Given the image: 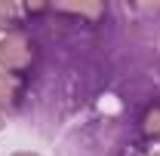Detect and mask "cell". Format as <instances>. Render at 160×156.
Wrapping results in <instances>:
<instances>
[{
  "mask_svg": "<svg viewBox=\"0 0 160 156\" xmlns=\"http://www.w3.org/2000/svg\"><path fill=\"white\" fill-rule=\"evenodd\" d=\"M34 58H37V49H34V40L28 34L9 31L6 37L0 40V67H3V74L25 77V74H31Z\"/></svg>",
  "mask_w": 160,
  "mask_h": 156,
  "instance_id": "cell-1",
  "label": "cell"
},
{
  "mask_svg": "<svg viewBox=\"0 0 160 156\" xmlns=\"http://www.w3.org/2000/svg\"><path fill=\"white\" fill-rule=\"evenodd\" d=\"M22 95H25V83H22V77H16V74H3V71H0V107L16 110L19 101H22Z\"/></svg>",
  "mask_w": 160,
  "mask_h": 156,
  "instance_id": "cell-2",
  "label": "cell"
},
{
  "mask_svg": "<svg viewBox=\"0 0 160 156\" xmlns=\"http://www.w3.org/2000/svg\"><path fill=\"white\" fill-rule=\"evenodd\" d=\"M139 129H142V135L148 138V141H157L160 144V98H154L145 107V113L139 119Z\"/></svg>",
  "mask_w": 160,
  "mask_h": 156,
  "instance_id": "cell-3",
  "label": "cell"
},
{
  "mask_svg": "<svg viewBox=\"0 0 160 156\" xmlns=\"http://www.w3.org/2000/svg\"><path fill=\"white\" fill-rule=\"evenodd\" d=\"M19 6L16 3H6V0H0V31H16L19 28Z\"/></svg>",
  "mask_w": 160,
  "mask_h": 156,
  "instance_id": "cell-4",
  "label": "cell"
},
{
  "mask_svg": "<svg viewBox=\"0 0 160 156\" xmlns=\"http://www.w3.org/2000/svg\"><path fill=\"white\" fill-rule=\"evenodd\" d=\"M12 156H40V153H31V150H22V153H12Z\"/></svg>",
  "mask_w": 160,
  "mask_h": 156,
  "instance_id": "cell-5",
  "label": "cell"
},
{
  "mask_svg": "<svg viewBox=\"0 0 160 156\" xmlns=\"http://www.w3.org/2000/svg\"><path fill=\"white\" fill-rule=\"evenodd\" d=\"M142 156H160V153H142Z\"/></svg>",
  "mask_w": 160,
  "mask_h": 156,
  "instance_id": "cell-6",
  "label": "cell"
},
{
  "mask_svg": "<svg viewBox=\"0 0 160 156\" xmlns=\"http://www.w3.org/2000/svg\"><path fill=\"white\" fill-rule=\"evenodd\" d=\"M0 129H3V117H0Z\"/></svg>",
  "mask_w": 160,
  "mask_h": 156,
  "instance_id": "cell-7",
  "label": "cell"
}]
</instances>
